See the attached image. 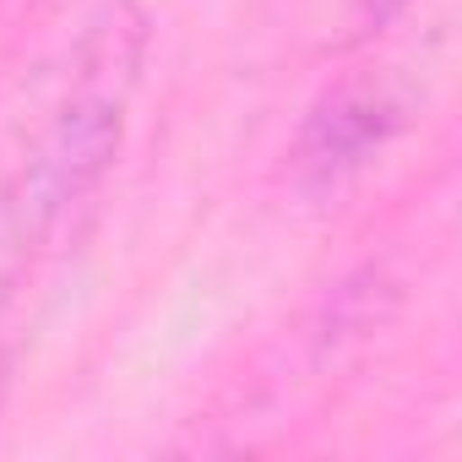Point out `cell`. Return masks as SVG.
Instances as JSON below:
<instances>
[{"label":"cell","instance_id":"2","mask_svg":"<svg viewBox=\"0 0 462 462\" xmlns=\"http://www.w3.org/2000/svg\"><path fill=\"white\" fill-rule=\"evenodd\" d=\"M370 115H375L370 104H332V109H321V120L305 136V163L321 169V174L354 163L370 147V136H375V120Z\"/></svg>","mask_w":462,"mask_h":462},{"label":"cell","instance_id":"1","mask_svg":"<svg viewBox=\"0 0 462 462\" xmlns=\"http://www.w3.org/2000/svg\"><path fill=\"white\" fill-rule=\"evenodd\" d=\"M120 142V109L115 98H82L60 115V125L44 136L33 169H28V212L50 223L66 201L88 190V180L104 169V158Z\"/></svg>","mask_w":462,"mask_h":462}]
</instances>
